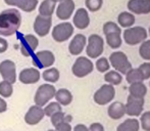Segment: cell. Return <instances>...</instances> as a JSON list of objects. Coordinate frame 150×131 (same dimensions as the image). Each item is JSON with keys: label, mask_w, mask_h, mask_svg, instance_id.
Instances as JSON below:
<instances>
[{"label": "cell", "mask_w": 150, "mask_h": 131, "mask_svg": "<svg viewBox=\"0 0 150 131\" xmlns=\"http://www.w3.org/2000/svg\"><path fill=\"white\" fill-rule=\"evenodd\" d=\"M51 1L55 2V3H59V2H61V1H62V0H51Z\"/></svg>", "instance_id": "cell-46"}, {"label": "cell", "mask_w": 150, "mask_h": 131, "mask_svg": "<svg viewBox=\"0 0 150 131\" xmlns=\"http://www.w3.org/2000/svg\"><path fill=\"white\" fill-rule=\"evenodd\" d=\"M52 26V16H37L34 22V31L40 37H45L50 32Z\"/></svg>", "instance_id": "cell-13"}, {"label": "cell", "mask_w": 150, "mask_h": 131, "mask_svg": "<svg viewBox=\"0 0 150 131\" xmlns=\"http://www.w3.org/2000/svg\"><path fill=\"white\" fill-rule=\"evenodd\" d=\"M147 94V86L144 82H137L130 84L129 87V95L137 98H144Z\"/></svg>", "instance_id": "cell-22"}, {"label": "cell", "mask_w": 150, "mask_h": 131, "mask_svg": "<svg viewBox=\"0 0 150 131\" xmlns=\"http://www.w3.org/2000/svg\"><path fill=\"white\" fill-rule=\"evenodd\" d=\"M73 131H89L88 127L84 124H77L75 127L73 128Z\"/></svg>", "instance_id": "cell-44"}, {"label": "cell", "mask_w": 150, "mask_h": 131, "mask_svg": "<svg viewBox=\"0 0 150 131\" xmlns=\"http://www.w3.org/2000/svg\"><path fill=\"white\" fill-rule=\"evenodd\" d=\"M95 68L97 69V71L100 73H106L110 69V64H109L108 58H98L95 63Z\"/></svg>", "instance_id": "cell-33"}, {"label": "cell", "mask_w": 150, "mask_h": 131, "mask_svg": "<svg viewBox=\"0 0 150 131\" xmlns=\"http://www.w3.org/2000/svg\"><path fill=\"white\" fill-rule=\"evenodd\" d=\"M148 36H150V28H149V32H148Z\"/></svg>", "instance_id": "cell-48"}, {"label": "cell", "mask_w": 150, "mask_h": 131, "mask_svg": "<svg viewBox=\"0 0 150 131\" xmlns=\"http://www.w3.org/2000/svg\"><path fill=\"white\" fill-rule=\"evenodd\" d=\"M13 92V86L11 83L7 81H2L0 82V95L4 98H10Z\"/></svg>", "instance_id": "cell-32"}, {"label": "cell", "mask_w": 150, "mask_h": 131, "mask_svg": "<svg viewBox=\"0 0 150 131\" xmlns=\"http://www.w3.org/2000/svg\"><path fill=\"white\" fill-rule=\"evenodd\" d=\"M145 105L144 98H137L129 95L127 101L125 103L126 108V115L130 116L131 118H137L143 113Z\"/></svg>", "instance_id": "cell-9"}, {"label": "cell", "mask_w": 150, "mask_h": 131, "mask_svg": "<svg viewBox=\"0 0 150 131\" xmlns=\"http://www.w3.org/2000/svg\"><path fill=\"white\" fill-rule=\"evenodd\" d=\"M64 117H65V114L63 113L62 111H61V112H57V113L53 114V115L50 117L52 125L55 127V126L58 125L59 123H62V122H64Z\"/></svg>", "instance_id": "cell-39"}, {"label": "cell", "mask_w": 150, "mask_h": 131, "mask_svg": "<svg viewBox=\"0 0 150 131\" xmlns=\"http://www.w3.org/2000/svg\"><path fill=\"white\" fill-rule=\"evenodd\" d=\"M43 111H44V115H45L46 117L50 118L53 114L62 111V108H61V105L57 101H50V103H48L47 105H45Z\"/></svg>", "instance_id": "cell-31"}, {"label": "cell", "mask_w": 150, "mask_h": 131, "mask_svg": "<svg viewBox=\"0 0 150 131\" xmlns=\"http://www.w3.org/2000/svg\"><path fill=\"white\" fill-rule=\"evenodd\" d=\"M42 78L50 84L56 83L60 78V73L56 68H48L42 73Z\"/></svg>", "instance_id": "cell-28"}, {"label": "cell", "mask_w": 150, "mask_h": 131, "mask_svg": "<svg viewBox=\"0 0 150 131\" xmlns=\"http://www.w3.org/2000/svg\"><path fill=\"white\" fill-rule=\"evenodd\" d=\"M87 44V38L84 34H77L73 37L71 41L69 42V51L71 56H80L85 49Z\"/></svg>", "instance_id": "cell-18"}, {"label": "cell", "mask_w": 150, "mask_h": 131, "mask_svg": "<svg viewBox=\"0 0 150 131\" xmlns=\"http://www.w3.org/2000/svg\"><path fill=\"white\" fill-rule=\"evenodd\" d=\"M115 96V86L110 84H103L98 90H96L93 96L95 103L98 105H106L113 100Z\"/></svg>", "instance_id": "cell-7"}, {"label": "cell", "mask_w": 150, "mask_h": 131, "mask_svg": "<svg viewBox=\"0 0 150 131\" xmlns=\"http://www.w3.org/2000/svg\"><path fill=\"white\" fill-rule=\"evenodd\" d=\"M38 45H39L38 38L35 35L27 34V35L23 36V38L21 39V53L26 58L31 56L34 53V51L37 49Z\"/></svg>", "instance_id": "cell-11"}, {"label": "cell", "mask_w": 150, "mask_h": 131, "mask_svg": "<svg viewBox=\"0 0 150 131\" xmlns=\"http://www.w3.org/2000/svg\"><path fill=\"white\" fill-rule=\"evenodd\" d=\"M109 64L115 69V71L119 72L122 75H126L131 69L132 64L129 61L128 56L122 51H115L109 56Z\"/></svg>", "instance_id": "cell-4"}, {"label": "cell", "mask_w": 150, "mask_h": 131, "mask_svg": "<svg viewBox=\"0 0 150 131\" xmlns=\"http://www.w3.org/2000/svg\"><path fill=\"white\" fill-rule=\"evenodd\" d=\"M102 30L104 35H108V34L115 33V32H122V29H120L119 25L115 22H111V21L104 23V25L102 27Z\"/></svg>", "instance_id": "cell-35"}, {"label": "cell", "mask_w": 150, "mask_h": 131, "mask_svg": "<svg viewBox=\"0 0 150 131\" xmlns=\"http://www.w3.org/2000/svg\"><path fill=\"white\" fill-rule=\"evenodd\" d=\"M104 80L107 84H110L112 86L120 85L122 82V75L117 71H108L104 74Z\"/></svg>", "instance_id": "cell-29"}, {"label": "cell", "mask_w": 150, "mask_h": 131, "mask_svg": "<svg viewBox=\"0 0 150 131\" xmlns=\"http://www.w3.org/2000/svg\"><path fill=\"white\" fill-rule=\"evenodd\" d=\"M140 123L137 118H129L117 127V131H139Z\"/></svg>", "instance_id": "cell-26"}, {"label": "cell", "mask_w": 150, "mask_h": 131, "mask_svg": "<svg viewBox=\"0 0 150 131\" xmlns=\"http://www.w3.org/2000/svg\"><path fill=\"white\" fill-rule=\"evenodd\" d=\"M135 22H136L135 14H131L130 11H122L117 16V23H119L117 25L120 28H131L135 25Z\"/></svg>", "instance_id": "cell-23"}, {"label": "cell", "mask_w": 150, "mask_h": 131, "mask_svg": "<svg viewBox=\"0 0 150 131\" xmlns=\"http://www.w3.org/2000/svg\"><path fill=\"white\" fill-rule=\"evenodd\" d=\"M88 129H89V131H105L104 126L101 123H99V122L92 123L89 127H88Z\"/></svg>", "instance_id": "cell-41"}, {"label": "cell", "mask_w": 150, "mask_h": 131, "mask_svg": "<svg viewBox=\"0 0 150 131\" xmlns=\"http://www.w3.org/2000/svg\"><path fill=\"white\" fill-rule=\"evenodd\" d=\"M147 37H148V32L144 27L141 26H133L126 29L122 33V39L130 46L141 44L145 40H147Z\"/></svg>", "instance_id": "cell-2"}, {"label": "cell", "mask_w": 150, "mask_h": 131, "mask_svg": "<svg viewBox=\"0 0 150 131\" xmlns=\"http://www.w3.org/2000/svg\"><path fill=\"white\" fill-rule=\"evenodd\" d=\"M126 80L129 84H133V83H137V82H143L144 81V80H143L142 75H141V73H140V71L138 70V68H137V69L132 68V69H131L130 71L126 74Z\"/></svg>", "instance_id": "cell-30"}, {"label": "cell", "mask_w": 150, "mask_h": 131, "mask_svg": "<svg viewBox=\"0 0 150 131\" xmlns=\"http://www.w3.org/2000/svg\"><path fill=\"white\" fill-rule=\"evenodd\" d=\"M139 54L143 60L150 62V40H145L144 42L140 44Z\"/></svg>", "instance_id": "cell-34"}, {"label": "cell", "mask_w": 150, "mask_h": 131, "mask_svg": "<svg viewBox=\"0 0 150 131\" xmlns=\"http://www.w3.org/2000/svg\"><path fill=\"white\" fill-rule=\"evenodd\" d=\"M76 4L74 0H62L55 8L56 16L61 21H67L73 16Z\"/></svg>", "instance_id": "cell-14"}, {"label": "cell", "mask_w": 150, "mask_h": 131, "mask_svg": "<svg viewBox=\"0 0 150 131\" xmlns=\"http://www.w3.org/2000/svg\"><path fill=\"white\" fill-rule=\"evenodd\" d=\"M85 5L87 10L91 12H96L101 9L103 5V0H85Z\"/></svg>", "instance_id": "cell-36"}, {"label": "cell", "mask_w": 150, "mask_h": 131, "mask_svg": "<svg viewBox=\"0 0 150 131\" xmlns=\"http://www.w3.org/2000/svg\"><path fill=\"white\" fill-rule=\"evenodd\" d=\"M94 70V64L87 56H79L71 67V73L78 78H84L91 74Z\"/></svg>", "instance_id": "cell-6"}, {"label": "cell", "mask_w": 150, "mask_h": 131, "mask_svg": "<svg viewBox=\"0 0 150 131\" xmlns=\"http://www.w3.org/2000/svg\"><path fill=\"white\" fill-rule=\"evenodd\" d=\"M74 26L69 22H63L60 24L56 25L53 29H52V38L54 41L58 42V43H62V42L69 40V38L73 36L74 34Z\"/></svg>", "instance_id": "cell-8"}, {"label": "cell", "mask_w": 150, "mask_h": 131, "mask_svg": "<svg viewBox=\"0 0 150 131\" xmlns=\"http://www.w3.org/2000/svg\"><path fill=\"white\" fill-rule=\"evenodd\" d=\"M56 131H73V127H71V123H67V122H62L56 125L54 127Z\"/></svg>", "instance_id": "cell-40"}, {"label": "cell", "mask_w": 150, "mask_h": 131, "mask_svg": "<svg viewBox=\"0 0 150 131\" xmlns=\"http://www.w3.org/2000/svg\"><path fill=\"white\" fill-rule=\"evenodd\" d=\"M138 70L140 71L141 75L143 77V80H148L150 79V62L143 63L139 66Z\"/></svg>", "instance_id": "cell-38"}, {"label": "cell", "mask_w": 150, "mask_h": 131, "mask_svg": "<svg viewBox=\"0 0 150 131\" xmlns=\"http://www.w3.org/2000/svg\"><path fill=\"white\" fill-rule=\"evenodd\" d=\"M55 62V56L50 50H40L36 52L33 58V65L37 69H45L53 66Z\"/></svg>", "instance_id": "cell-10"}, {"label": "cell", "mask_w": 150, "mask_h": 131, "mask_svg": "<svg viewBox=\"0 0 150 131\" xmlns=\"http://www.w3.org/2000/svg\"><path fill=\"white\" fill-rule=\"evenodd\" d=\"M108 117L112 120H120L126 115V108L125 103L120 101H113L110 103L108 109H107Z\"/></svg>", "instance_id": "cell-21"}, {"label": "cell", "mask_w": 150, "mask_h": 131, "mask_svg": "<svg viewBox=\"0 0 150 131\" xmlns=\"http://www.w3.org/2000/svg\"><path fill=\"white\" fill-rule=\"evenodd\" d=\"M127 7L133 14H150V0H129Z\"/></svg>", "instance_id": "cell-15"}, {"label": "cell", "mask_w": 150, "mask_h": 131, "mask_svg": "<svg viewBox=\"0 0 150 131\" xmlns=\"http://www.w3.org/2000/svg\"><path fill=\"white\" fill-rule=\"evenodd\" d=\"M8 48V43L4 38L0 37V53H4Z\"/></svg>", "instance_id": "cell-42"}, {"label": "cell", "mask_w": 150, "mask_h": 131, "mask_svg": "<svg viewBox=\"0 0 150 131\" xmlns=\"http://www.w3.org/2000/svg\"><path fill=\"white\" fill-rule=\"evenodd\" d=\"M45 117L44 115V111L41 107L39 105H32L30 107V109L28 110V112L25 115V122H26L28 125L34 126L39 124L40 122L43 120V118Z\"/></svg>", "instance_id": "cell-16"}, {"label": "cell", "mask_w": 150, "mask_h": 131, "mask_svg": "<svg viewBox=\"0 0 150 131\" xmlns=\"http://www.w3.org/2000/svg\"><path fill=\"white\" fill-rule=\"evenodd\" d=\"M7 111V103L3 98H0V114Z\"/></svg>", "instance_id": "cell-43"}, {"label": "cell", "mask_w": 150, "mask_h": 131, "mask_svg": "<svg viewBox=\"0 0 150 131\" xmlns=\"http://www.w3.org/2000/svg\"><path fill=\"white\" fill-rule=\"evenodd\" d=\"M105 41H106L107 45L110 48L117 49L122 44V32H115L108 34V35H105Z\"/></svg>", "instance_id": "cell-27"}, {"label": "cell", "mask_w": 150, "mask_h": 131, "mask_svg": "<svg viewBox=\"0 0 150 131\" xmlns=\"http://www.w3.org/2000/svg\"><path fill=\"white\" fill-rule=\"evenodd\" d=\"M73 26H75L79 30H85L90 25V16L89 12L86 8H79L75 12V16H73Z\"/></svg>", "instance_id": "cell-17"}, {"label": "cell", "mask_w": 150, "mask_h": 131, "mask_svg": "<svg viewBox=\"0 0 150 131\" xmlns=\"http://www.w3.org/2000/svg\"><path fill=\"white\" fill-rule=\"evenodd\" d=\"M71 121H73V117H71V115H67V114H65L64 122H67V123H71Z\"/></svg>", "instance_id": "cell-45"}, {"label": "cell", "mask_w": 150, "mask_h": 131, "mask_svg": "<svg viewBox=\"0 0 150 131\" xmlns=\"http://www.w3.org/2000/svg\"><path fill=\"white\" fill-rule=\"evenodd\" d=\"M56 92V88L52 84L45 83L38 87L37 91L34 96V101L36 105L39 107H45L48 103H50L52 98H54Z\"/></svg>", "instance_id": "cell-5"}, {"label": "cell", "mask_w": 150, "mask_h": 131, "mask_svg": "<svg viewBox=\"0 0 150 131\" xmlns=\"http://www.w3.org/2000/svg\"><path fill=\"white\" fill-rule=\"evenodd\" d=\"M22 25V14L16 8H8L0 12V35L9 37L16 34Z\"/></svg>", "instance_id": "cell-1"}, {"label": "cell", "mask_w": 150, "mask_h": 131, "mask_svg": "<svg viewBox=\"0 0 150 131\" xmlns=\"http://www.w3.org/2000/svg\"><path fill=\"white\" fill-rule=\"evenodd\" d=\"M56 8V3L51 0H43L39 5V16H52Z\"/></svg>", "instance_id": "cell-25"}, {"label": "cell", "mask_w": 150, "mask_h": 131, "mask_svg": "<svg viewBox=\"0 0 150 131\" xmlns=\"http://www.w3.org/2000/svg\"><path fill=\"white\" fill-rule=\"evenodd\" d=\"M47 131H56L55 129H49V130H47Z\"/></svg>", "instance_id": "cell-47"}, {"label": "cell", "mask_w": 150, "mask_h": 131, "mask_svg": "<svg viewBox=\"0 0 150 131\" xmlns=\"http://www.w3.org/2000/svg\"><path fill=\"white\" fill-rule=\"evenodd\" d=\"M0 75L3 81L13 84L16 81V67L12 61L5 60L0 63Z\"/></svg>", "instance_id": "cell-12"}, {"label": "cell", "mask_w": 150, "mask_h": 131, "mask_svg": "<svg viewBox=\"0 0 150 131\" xmlns=\"http://www.w3.org/2000/svg\"><path fill=\"white\" fill-rule=\"evenodd\" d=\"M7 5L14 6L25 12H32L38 5V0H4Z\"/></svg>", "instance_id": "cell-20"}, {"label": "cell", "mask_w": 150, "mask_h": 131, "mask_svg": "<svg viewBox=\"0 0 150 131\" xmlns=\"http://www.w3.org/2000/svg\"><path fill=\"white\" fill-rule=\"evenodd\" d=\"M85 49L89 58H100L104 51V40L98 34H92L88 38Z\"/></svg>", "instance_id": "cell-3"}, {"label": "cell", "mask_w": 150, "mask_h": 131, "mask_svg": "<svg viewBox=\"0 0 150 131\" xmlns=\"http://www.w3.org/2000/svg\"><path fill=\"white\" fill-rule=\"evenodd\" d=\"M41 78L39 70L36 68H27L21 71L18 75V80L23 84H35Z\"/></svg>", "instance_id": "cell-19"}, {"label": "cell", "mask_w": 150, "mask_h": 131, "mask_svg": "<svg viewBox=\"0 0 150 131\" xmlns=\"http://www.w3.org/2000/svg\"><path fill=\"white\" fill-rule=\"evenodd\" d=\"M54 98L56 99L58 103L62 107V105H69L73 101V94L67 88H60V89L56 90L55 95H54Z\"/></svg>", "instance_id": "cell-24"}, {"label": "cell", "mask_w": 150, "mask_h": 131, "mask_svg": "<svg viewBox=\"0 0 150 131\" xmlns=\"http://www.w3.org/2000/svg\"><path fill=\"white\" fill-rule=\"evenodd\" d=\"M139 123H140V127L144 131H150V111L141 114Z\"/></svg>", "instance_id": "cell-37"}]
</instances>
